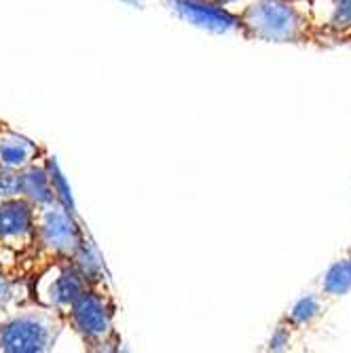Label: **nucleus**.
I'll return each instance as SVG.
<instances>
[{
    "label": "nucleus",
    "mask_w": 351,
    "mask_h": 353,
    "mask_svg": "<svg viewBox=\"0 0 351 353\" xmlns=\"http://www.w3.org/2000/svg\"><path fill=\"white\" fill-rule=\"evenodd\" d=\"M349 256H351V252H349Z\"/></svg>",
    "instance_id": "nucleus-17"
},
{
    "label": "nucleus",
    "mask_w": 351,
    "mask_h": 353,
    "mask_svg": "<svg viewBox=\"0 0 351 353\" xmlns=\"http://www.w3.org/2000/svg\"><path fill=\"white\" fill-rule=\"evenodd\" d=\"M292 334H294V330L285 324V322H279L277 324V328H275V332H273V336H271V341H269V351H283V349H288V345H290V341H292Z\"/></svg>",
    "instance_id": "nucleus-14"
},
{
    "label": "nucleus",
    "mask_w": 351,
    "mask_h": 353,
    "mask_svg": "<svg viewBox=\"0 0 351 353\" xmlns=\"http://www.w3.org/2000/svg\"><path fill=\"white\" fill-rule=\"evenodd\" d=\"M28 301H32L30 279L15 267H5L0 263V317L15 311Z\"/></svg>",
    "instance_id": "nucleus-9"
},
{
    "label": "nucleus",
    "mask_w": 351,
    "mask_h": 353,
    "mask_svg": "<svg viewBox=\"0 0 351 353\" xmlns=\"http://www.w3.org/2000/svg\"><path fill=\"white\" fill-rule=\"evenodd\" d=\"M176 13L188 23L210 32L237 30V11L220 7L212 0H172Z\"/></svg>",
    "instance_id": "nucleus-6"
},
{
    "label": "nucleus",
    "mask_w": 351,
    "mask_h": 353,
    "mask_svg": "<svg viewBox=\"0 0 351 353\" xmlns=\"http://www.w3.org/2000/svg\"><path fill=\"white\" fill-rule=\"evenodd\" d=\"M47 152L45 146L15 132L11 125L0 121V165L9 170H23Z\"/></svg>",
    "instance_id": "nucleus-7"
},
{
    "label": "nucleus",
    "mask_w": 351,
    "mask_h": 353,
    "mask_svg": "<svg viewBox=\"0 0 351 353\" xmlns=\"http://www.w3.org/2000/svg\"><path fill=\"white\" fill-rule=\"evenodd\" d=\"M351 292V256L337 261L322 277V296L339 299Z\"/></svg>",
    "instance_id": "nucleus-12"
},
{
    "label": "nucleus",
    "mask_w": 351,
    "mask_h": 353,
    "mask_svg": "<svg viewBox=\"0 0 351 353\" xmlns=\"http://www.w3.org/2000/svg\"><path fill=\"white\" fill-rule=\"evenodd\" d=\"M117 303L108 281L95 283L85 290L63 313V324L79 334L87 351L114 353L121 349V334L117 330Z\"/></svg>",
    "instance_id": "nucleus-3"
},
{
    "label": "nucleus",
    "mask_w": 351,
    "mask_h": 353,
    "mask_svg": "<svg viewBox=\"0 0 351 353\" xmlns=\"http://www.w3.org/2000/svg\"><path fill=\"white\" fill-rule=\"evenodd\" d=\"M91 285L95 283H91L74 259H57L30 279V294L32 301L57 311L63 317L70 305Z\"/></svg>",
    "instance_id": "nucleus-4"
},
{
    "label": "nucleus",
    "mask_w": 351,
    "mask_h": 353,
    "mask_svg": "<svg viewBox=\"0 0 351 353\" xmlns=\"http://www.w3.org/2000/svg\"><path fill=\"white\" fill-rule=\"evenodd\" d=\"M303 3H313V0H303Z\"/></svg>",
    "instance_id": "nucleus-16"
},
{
    "label": "nucleus",
    "mask_w": 351,
    "mask_h": 353,
    "mask_svg": "<svg viewBox=\"0 0 351 353\" xmlns=\"http://www.w3.org/2000/svg\"><path fill=\"white\" fill-rule=\"evenodd\" d=\"M212 3H216V5H220V7H227V9H231V7L239 5L241 0H212Z\"/></svg>",
    "instance_id": "nucleus-15"
},
{
    "label": "nucleus",
    "mask_w": 351,
    "mask_h": 353,
    "mask_svg": "<svg viewBox=\"0 0 351 353\" xmlns=\"http://www.w3.org/2000/svg\"><path fill=\"white\" fill-rule=\"evenodd\" d=\"M303 0H252L237 11V30L248 41L279 45H324V26L299 7Z\"/></svg>",
    "instance_id": "nucleus-1"
},
{
    "label": "nucleus",
    "mask_w": 351,
    "mask_h": 353,
    "mask_svg": "<svg viewBox=\"0 0 351 353\" xmlns=\"http://www.w3.org/2000/svg\"><path fill=\"white\" fill-rule=\"evenodd\" d=\"M21 197L34 208H43V205L57 201L51 178H49V170H47V152L37 163L21 170Z\"/></svg>",
    "instance_id": "nucleus-8"
},
{
    "label": "nucleus",
    "mask_w": 351,
    "mask_h": 353,
    "mask_svg": "<svg viewBox=\"0 0 351 353\" xmlns=\"http://www.w3.org/2000/svg\"><path fill=\"white\" fill-rule=\"evenodd\" d=\"M87 243V235L74 210L59 201L34 208V237L30 250L13 265L28 279L57 259H74Z\"/></svg>",
    "instance_id": "nucleus-2"
},
{
    "label": "nucleus",
    "mask_w": 351,
    "mask_h": 353,
    "mask_svg": "<svg viewBox=\"0 0 351 353\" xmlns=\"http://www.w3.org/2000/svg\"><path fill=\"white\" fill-rule=\"evenodd\" d=\"M34 237V205L19 199L0 201V250L23 256Z\"/></svg>",
    "instance_id": "nucleus-5"
},
{
    "label": "nucleus",
    "mask_w": 351,
    "mask_h": 353,
    "mask_svg": "<svg viewBox=\"0 0 351 353\" xmlns=\"http://www.w3.org/2000/svg\"><path fill=\"white\" fill-rule=\"evenodd\" d=\"M332 13L324 26V45L351 43V0H330Z\"/></svg>",
    "instance_id": "nucleus-11"
},
{
    "label": "nucleus",
    "mask_w": 351,
    "mask_h": 353,
    "mask_svg": "<svg viewBox=\"0 0 351 353\" xmlns=\"http://www.w3.org/2000/svg\"><path fill=\"white\" fill-rule=\"evenodd\" d=\"M21 197V170H9L0 165V201Z\"/></svg>",
    "instance_id": "nucleus-13"
},
{
    "label": "nucleus",
    "mask_w": 351,
    "mask_h": 353,
    "mask_svg": "<svg viewBox=\"0 0 351 353\" xmlns=\"http://www.w3.org/2000/svg\"><path fill=\"white\" fill-rule=\"evenodd\" d=\"M326 299L322 294H307L303 299H299L290 309L281 317V322L288 324L294 332L297 330H305L309 326H313L317 319L324 315V303Z\"/></svg>",
    "instance_id": "nucleus-10"
}]
</instances>
